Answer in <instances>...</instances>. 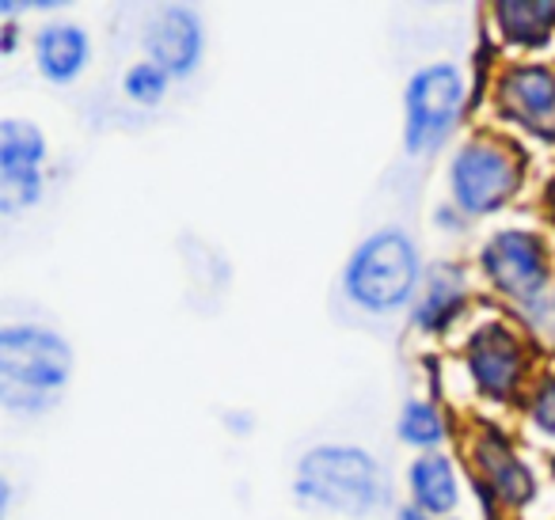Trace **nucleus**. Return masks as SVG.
<instances>
[{"instance_id":"1","label":"nucleus","mask_w":555,"mask_h":520,"mask_svg":"<svg viewBox=\"0 0 555 520\" xmlns=\"http://www.w3.org/2000/svg\"><path fill=\"white\" fill-rule=\"evenodd\" d=\"M69 346L47 327L0 335V399L12 411H47L69 380Z\"/></svg>"},{"instance_id":"2","label":"nucleus","mask_w":555,"mask_h":520,"mask_svg":"<svg viewBox=\"0 0 555 520\" xmlns=\"http://www.w3.org/2000/svg\"><path fill=\"white\" fill-rule=\"evenodd\" d=\"M297 494L324 509L362 517L380 502V471L362 448H312L297 467Z\"/></svg>"},{"instance_id":"3","label":"nucleus","mask_w":555,"mask_h":520,"mask_svg":"<svg viewBox=\"0 0 555 520\" xmlns=\"http://www.w3.org/2000/svg\"><path fill=\"white\" fill-rule=\"evenodd\" d=\"M418 285V251L403 232H377L358 247L347 270V289L370 312H392Z\"/></svg>"},{"instance_id":"4","label":"nucleus","mask_w":555,"mask_h":520,"mask_svg":"<svg viewBox=\"0 0 555 520\" xmlns=\"http://www.w3.org/2000/svg\"><path fill=\"white\" fill-rule=\"evenodd\" d=\"M464 80L453 65H426L408 88V148L430 153L461 118Z\"/></svg>"},{"instance_id":"5","label":"nucleus","mask_w":555,"mask_h":520,"mask_svg":"<svg viewBox=\"0 0 555 520\" xmlns=\"http://www.w3.org/2000/svg\"><path fill=\"white\" fill-rule=\"evenodd\" d=\"M517 191V164L499 145H464L453 160V198L468 213H494Z\"/></svg>"},{"instance_id":"6","label":"nucleus","mask_w":555,"mask_h":520,"mask_svg":"<svg viewBox=\"0 0 555 520\" xmlns=\"http://www.w3.org/2000/svg\"><path fill=\"white\" fill-rule=\"evenodd\" d=\"M42 160H47V141L31 122L9 118L0 126V206L4 213H20L42 191Z\"/></svg>"},{"instance_id":"7","label":"nucleus","mask_w":555,"mask_h":520,"mask_svg":"<svg viewBox=\"0 0 555 520\" xmlns=\"http://www.w3.org/2000/svg\"><path fill=\"white\" fill-rule=\"evenodd\" d=\"M479 262H483V274L491 277L502 292H509V297H517V300L537 297L547 282L544 247H540V239L529 236V232H499V236L483 247Z\"/></svg>"},{"instance_id":"8","label":"nucleus","mask_w":555,"mask_h":520,"mask_svg":"<svg viewBox=\"0 0 555 520\" xmlns=\"http://www.w3.org/2000/svg\"><path fill=\"white\" fill-rule=\"evenodd\" d=\"M502 107L537 138L555 141V77L540 65L514 69L502 80Z\"/></svg>"},{"instance_id":"9","label":"nucleus","mask_w":555,"mask_h":520,"mask_svg":"<svg viewBox=\"0 0 555 520\" xmlns=\"http://www.w3.org/2000/svg\"><path fill=\"white\" fill-rule=\"evenodd\" d=\"M149 50H153V62L168 77L194 73V65L202 57V24L194 16V9H183V4L164 9L149 27Z\"/></svg>"},{"instance_id":"10","label":"nucleus","mask_w":555,"mask_h":520,"mask_svg":"<svg viewBox=\"0 0 555 520\" xmlns=\"http://www.w3.org/2000/svg\"><path fill=\"white\" fill-rule=\"evenodd\" d=\"M468 365L476 373L479 388L487 395H509L521 376V350H517L514 335H506L502 327H487L476 335L472 342V353H468Z\"/></svg>"},{"instance_id":"11","label":"nucleus","mask_w":555,"mask_h":520,"mask_svg":"<svg viewBox=\"0 0 555 520\" xmlns=\"http://www.w3.org/2000/svg\"><path fill=\"white\" fill-rule=\"evenodd\" d=\"M88 35L77 24H50L47 31L35 39V57H39V69L54 84H69L85 73L88 65Z\"/></svg>"},{"instance_id":"12","label":"nucleus","mask_w":555,"mask_h":520,"mask_svg":"<svg viewBox=\"0 0 555 520\" xmlns=\"http://www.w3.org/2000/svg\"><path fill=\"white\" fill-rule=\"evenodd\" d=\"M411 494H415V505L423 512H453L456 505V474H453V464L446 456H418L411 464Z\"/></svg>"},{"instance_id":"13","label":"nucleus","mask_w":555,"mask_h":520,"mask_svg":"<svg viewBox=\"0 0 555 520\" xmlns=\"http://www.w3.org/2000/svg\"><path fill=\"white\" fill-rule=\"evenodd\" d=\"M494 16H499L502 31H506L514 42L537 47V42H544L547 35H552L555 4H499Z\"/></svg>"},{"instance_id":"14","label":"nucleus","mask_w":555,"mask_h":520,"mask_svg":"<svg viewBox=\"0 0 555 520\" xmlns=\"http://www.w3.org/2000/svg\"><path fill=\"white\" fill-rule=\"evenodd\" d=\"M483 467H487V479H491V486L499 490L509 505H517V502H525V497H529V490H532L529 471H525V467L517 464L506 448H483Z\"/></svg>"},{"instance_id":"15","label":"nucleus","mask_w":555,"mask_h":520,"mask_svg":"<svg viewBox=\"0 0 555 520\" xmlns=\"http://www.w3.org/2000/svg\"><path fill=\"white\" fill-rule=\"evenodd\" d=\"M456 308H461V282L449 274H438L430 282V289H426L423 304H418V327H426V330L446 327Z\"/></svg>"},{"instance_id":"16","label":"nucleus","mask_w":555,"mask_h":520,"mask_svg":"<svg viewBox=\"0 0 555 520\" xmlns=\"http://www.w3.org/2000/svg\"><path fill=\"white\" fill-rule=\"evenodd\" d=\"M126 95H130L133 103H141V107H153V103L164 100V92H168V73L160 69L156 62H138L130 73H126Z\"/></svg>"},{"instance_id":"17","label":"nucleus","mask_w":555,"mask_h":520,"mask_svg":"<svg viewBox=\"0 0 555 520\" xmlns=\"http://www.w3.org/2000/svg\"><path fill=\"white\" fill-rule=\"evenodd\" d=\"M400 437L408 444H418V448H430V444L441 441V418L430 403H408L400 418Z\"/></svg>"},{"instance_id":"18","label":"nucleus","mask_w":555,"mask_h":520,"mask_svg":"<svg viewBox=\"0 0 555 520\" xmlns=\"http://www.w3.org/2000/svg\"><path fill=\"white\" fill-rule=\"evenodd\" d=\"M532 421L547 433H555V380H544L532 399Z\"/></svg>"},{"instance_id":"19","label":"nucleus","mask_w":555,"mask_h":520,"mask_svg":"<svg viewBox=\"0 0 555 520\" xmlns=\"http://www.w3.org/2000/svg\"><path fill=\"white\" fill-rule=\"evenodd\" d=\"M400 520H426V512L423 509H403Z\"/></svg>"},{"instance_id":"20","label":"nucleus","mask_w":555,"mask_h":520,"mask_svg":"<svg viewBox=\"0 0 555 520\" xmlns=\"http://www.w3.org/2000/svg\"><path fill=\"white\" fill-rule=\"evenodd\" d=\"M547 209H552V221H555V183H552V191H547Z\"/></svg>"}]
</instances>
